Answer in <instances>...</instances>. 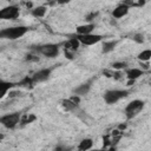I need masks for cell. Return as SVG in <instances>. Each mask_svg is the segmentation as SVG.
Listing matches in <instances>:
<instances>
[{"label": "cell", "mask_w": 151, "mask_h": 151, "mask_svg": "<svg viewBox=\"0 0 151 151\" xmlns=\"http://www.w3.org/2000/svg\"><path fill=\"white\" fill-rule=\"evenodd\" d=\"M28 32V27L26 26H13L7 27L0 31V38L8 39V40H17L21 37H24Z\"/></svg>", "instance_id": "1"}, {"label": "cell", "mask_w": 151, "mask_h": 151, "mask_svg": "<svg viewBox=\"0 0 151 151\" xmlns=\"http://www.w3.org/2000/svg\"><path fill=\"white\" fill-rule=\"evenodd\" d=\"M144 106H145V103L143 100H140V99H134V100L130 101L126 105L125 110H124L126 119H133L134 117H137L142 112Z\"/></svg>", "instance_id": "2"}, {"label": "cell", "mask_w": 151, "mask_h": 151, "mask_svg": "<svg viewBox=\"0 0 151 151\" xmlns=\"http://www.w3.org/2000/svg\"><path fill=\"white\" fill-rule=\"evenodd\" d=\"M129 96V91L127 90H109L104 93V100L106 104L112 105L116 104L117 101H119L123 98H126Z\"/></svg>", "instance_id": "3"}, {"label": "cell", "mask_w": 151, "mask_h": 151, "mask_svg": "<svg viewBox=\"0 0 151 151\" xmlns=\"http://www.w3.org/2000/svg\"><path fill=\"white\" fill-rule=\"evenodd\" d=\"M20 122H21V113L20 112L8 113L5 116H1V118H0V123L6 129H14Z\"/></svg>", "instance_id": "4"}, {"label": "cell", "mask_w": 151, "mask_h": 151, "mask_svg": "<svg viewBox=\"0 0 151 151\" xmlns=\"http://www.w3.org/2000/svg\"><path fill=\"white\" fill-rule=\"evenodd\" d=\"M19 15H20V8L17 5L6 6L0 11V19L4 20H14Z\"/></svg>", "instance_id": "5"}, {"label": "cell", "mask_w": 151, "mask_h": 151, "mask_svg": "<svg viewBox=\"0 0 151 151\" xmlns=\"http://www.w3.org/2000/svg\"><path fill=\"white\" fill-rule=\"evenodd\" d=\"M81 45L85 46H91V45H96L98 42H100L103 40V35L100 34H93V33H88V34H77L74 35Z\"/></svg>", "instance_id": "6"}, {"label": "cell", "mask_w": 151, "mask_h": 151, "mask_svg": "<svg viewBox=\"0 0 151 151\" xmlns=\"http://www.w3.org/2000/svg\"><path fill=\"white\" fill-rule=\"evenodd\" d=\"M37 51L47 57V58H55L59 54V45L57 44H45V45H40L37 47Z\"/></svg>", "instance_id": "7"}, {"label": "cell", "mask_w": 151, "mask_h": 151, "mask_svg": "<svg viewBox=\"0 0 151 151\" xmlns=\"http://www.w3.org/2000/svg\"><path fill=\"white\" fill-rule=\"evenodd\" d=\"M51 73H52V68H41V70H39V71L33 73L32 80H33L34 84L44 83V81H46L50 78Z\"/></svg>", "instance_id": "8"}, {"label": "cell", "mask_w": 151, "mask_h": 151, "mask_svg": "<svg viewBox=\"0 0 151 151\" xmlns=\"http://www.w3.org/2000/svg\"><path fill=\"white\" fill-rule=\"evenodd\" d=\"M129 11H130V6H127V5H125V4H119L113 11H112V17L114 18V19H120V18H123V17H125L127 13H129Z\"/></svg>", "instance_id": "9"}, {"label": "cell", "mask_w": 151, "mask_h": 151, "mask_svg": "<svg viewBox=\"0 0 151 151\" xmlns=\"http://www.w3.org/2000/svg\"><path fill=\"white\" fill-rule=\"evenodd\" d=\"M91 86H92V80H88V81L83 83V84H80L79 86H77V87L73 90V93L77 94V96H79V97L85 96V94H87L88 91L91 90Z\"/></svg>", "instance_id": "10"}, {"label": "cell", "mask_w": 151, "mask_h": 151, "mask_svg": "<svg viewBox=\"0 0 151 151\" xmlns=\"http://www.w3.org/2000/svg\"><path fill=\"white\" fill-rule=\"evenodd\" d=\"M125 74L129 80H136L138 79L140 76L144 74V71L137 67H132V68H125Z\"/></svg>", "instance_id": "11"}, {"label": "cell", "mask_w": 151, "mask_h": 151, "mask_svg": "<svg viewBox=\"0 0 151 151\" xmlns=\"http://www.w3.org/2000/svg\"><path fill=\"white\" fill-rule=\"evenodd\" d=\"M61 106L64 107V110H65V111L74 112V111H77V110H78L79 104L74 103L71 98H68V99H64V100H61Z\"/></svg>", "instance_id": "12"}, {"label": "cell", "mask_w": 151, "mask_h": 151, "mask_svg": "<svg viewBox=\"0 0 151 151\" xmlns=\"http://www.w3.org/2000/svg\"><path fill=\"white\" fill-rule=\"evenodd\" d=\"M94 29V24L90 22V24H84V25H79L76 31H77V34H88V33H92V31Z\"/></svg>", "instance_id": "13"}, {"label": "cell", "mask_w": 151, "mask_h": 151, "mask_svg": "<svg viewBox=\"0 0 151 151\" xmlns=\"http://www.w3.org/2000/svg\"><path fill=\"white\" fill-rule=\"evenodd\" d=\"M79 45H80V41H79L76 37H73V38H71L68 41L65 42V48H66L67 51H74V50H77V48L79 47Z\"/></svg>", "instance_id": "14"}, {"label": "cell", "mask_w": 151, "mask_h": 151, "mask_svg": "<svg viewBox=\"0 0 151 151\" xmlns=\"http://www.w3.org/2000/svg\"><path fill=\"white\" fill-rule=\"evenodd\" d=\"M47 13V7L46 6H38L32 9V15L34 18H44Z\"/></svg>", "instance_id": "15"}, {"label": "cell", "mask_w": 151, "mask_h": 151, "mask_svg": "<svg viewBox=\"0 0 151 151\" xmlns=\"http://www.w3.org/2000/svg\"><path fill=\"white\" fill-rule=\"evenodd\" d=\"M14 85L12 84V83H8V81H5V80H1V83H0V98H4L6 94H7V92L11 90V87H13Z\"/></svg>", "instance_id": "16"}, {"label": "cell", "mask_w": 151, "mask_h": 151, "mask_svg": "<svg viewBox=\"0 0 151 151\" xmlns=\"http://www.w3.org/2000/svg\"><path fill=\"white\" fill-rule=\"evenodd\" d=\"M93 146V140L91 138H84L79 145H78V149L81 150V151H86V150H90L91 147Z\"/></svg>", "instance_id": "17"}, {"label": "cell", "mask_w": 151, "mask_h": 151, "mask_svg": "<svg viewBox=\"0 0 151 151\" xmlns=\"http://www.w3.org/2000/svg\"><path fill=\"white\" fill-rule=\"evenodd\" d=\"M116 45H117V41H114V40L105 41V42L103 44V47H101V52H103V53H110V52H112V51L114 50Z\"/></svg>", "instance_id": "18"}, {"label": "cell", "mask_w": 151, "mask_h": 151, "mask_svg": "<svg viewBox=\"0 0 151 151\" xmlns=\"http://www.w3.org/2000/svg\"><path fill=\"white\" fill-rule=\"evenodd\" d=\"M137 58L139 59V61H149L151 59V50H143L142 52L138 53Z\"/></svg>", "instance_id": "19"}, {"label": "cell", "mask_w": 151, "mask_h": 151, "mask_svg": "<svg viewBox=\"0 0 151 151\" xmlns=\"http://www.w3.org/2000/svg\"><path fill=\"white\" fill-rule=\"evenodd\" d=\"M126 66H127V64H126L125 61H116V63H113V64H112V67H113L114 70H118V71L127 68Z\"/></svg>", "instance_id": "20"}, {"label": "cell", "mask_w": 151, "mask_h": 151, "mask_svg": "<svg viewBox=\"0 0 151 151\" xmlns=\"http://www.w3.org/2000/svg\"><path fill=\"white\" fill-rule=\"evenodd\" d=\"M133 40H134L136 42H138V44H142V42L144 41V38H143L142 34H136V35L133 37Z\"/></svg>", "instance_id": "21"}, {"label": "cell", "mask_w": 151, "mask_h": 151, "mask_svg": "<svg viewBox=\"0 0 151 151\" xmlns=\"http://www.w3.org/2000/svg\"><path fill=\"white\" fill-rule=\"evenodd\" d=\"M34 119H35V117H34V116H31L29 118L24 119V120H22V123H24V124H27V123H31V122H32V120H34Z\"/></svg>", "instance_id": "22"}, {"label": "cell", "mask_w": 151, "mask_h": 151, "mask_svg": "<svg viewBox=\"0 0 151 151\" xmlns=\"http://www.w3.org/2000/svg\"><path fill=\"white\" fill-rule=\"evenodd\" d=\"M58 4H60V5H65V4H68L71 0H55Z\"/></svg>", "instance_id": "23"}]
</instances>
